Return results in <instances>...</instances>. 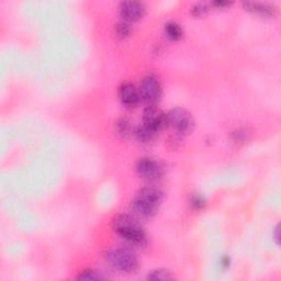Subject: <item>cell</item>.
<instances>
[{
    "mask_svg": "<svg viewBox=\"0 0 281 281\" xmlns=\"http://www.w3.org/2000/svg\"><path fill=\"white\" fill-rule=\"evenodd\" d=\"M163 199L164 195L159 189L154 187H145L135 195L131 207L137 214L148 217L157 212Z\"/></svg>",
    "mask_w": 281,
    "mask_h": 281,
    "instance_id": "obj_1",
    "label": "cell"
},
{
    "mask_svg": "<svg viewBox=\"0 0 281 281\" xmlns=\"http://www.w3.org/2000/svg\"><path fill=\"white\" fill-rule=\"evenodd\" d=\"M113 230L124 241L133 245H144L146 242V234L143 227L129 215L121 214L113 218Z\"/></svg>",
    "mask_w": 281,
    "mask_h": 281,
    "instance_id": "obj_2",
    "label": "cell"
},
{
    "mask_svg": "<svg viewBox=\"0 0 281 281\" xmlns=\"http://www.w3.org/2000/svg\"><path fill=\"white\" fill-rule=\"evenodd\" d=\"M105 258L110 266L121 273H133L139 266L137 256L127 248L109 249Z\"/></svg>",
    "mask_w": 281,
    "mask_h": 281,
    "instance_id": "obj_3",
    "label": "cell"
},
{
    "mask_svg": "<svg viewBox=\"0 0 281 281\" xmlns=\"http://www.w3.org/2000/svg\"><path fill=\"white\" fill-rule=\"evenodd\" d=\"M166 119H167V124L180 134H189L195 128L194 117L184 108L171 109L166 114Z\"/></svg>",
    "mask_w": 281,
    "mask_h": 281,
    "instance_id": "obj_4",
    "label": "cell"
},
{
    "mask_svg": "<svg viewBox=\"0 0 281 281\" xmlns=\"http://www.w3.org/2000/svg\"><path fill=\"white\" fill-rule=\"evenodd\" d=\"M140 96L149 106H154L162 97V86L158 78L154 75H148L144 78L140 86Z\"/></svg>",
    "mask_w": 281,
    "mask_h": 281,
    "instance_id": "obj_5",
    "label": "cell"
},
{
    "mask_svg": "<svg viewBox=\"0 0 281 281\" xmlns=\"http://www.w3.org/2000/svg\"><path fill=\"white\" fill-rule=\"evenodd\" d=\"M135 169H137V173L140 178H144L146 180L159 179L164 174L163 166L157 160L149 157H143L139 159L137 166H135Z\"/></svg>",
    "mask_w": 281,
    "mask_h": 281,
    "instance_id": "obj_6",
    "label": "cell"
},
{
    "mask_svg": "<svg viewBox=\"0 0 281 281\" xmlns=\"http://www.w3.org/2000/svg\"><path fill=\"white\" fill-rule=\"evenodd\" d=\"M143 124L155 133H157L167 124V119H166V114L162 110L155 108L154 106H149L144 111Z\"/></svg>",
    "mask_w": 281,
    "mask_h": 281,
    "instance_id": "obj_7",
    "label": "cell"
},
{
    "mask_svg": "<svg viewBox=\"0 0 281 281\" xmlns=\"http://www.w3.org/2000/svg\"><path fill=\"white\" fill-rule=\"evenodd\" d=\"M120 14L126 22H137L145 14V6L139 1H124L120 4Z\"/></svg>",
    "mask_w": 281,
    "mask_h": 281,
    "instance_id": "obj_8",
    "label": "cell"
},
{
    "mask_svg": "<svg viewBox=\"0 0 281 281\" xmlns=\"http://www.w3.org/2000/svg\"><path fill=\"white\" fill-rule=\"evenodd\" d=\"M119 98L123 106L132 108L138 105L140 96V91L133 84H131V82H124L119 88Z\"/></svg>",
    "mask_w": 281,
    "mask_h": 281,
    "instance_id": "obj_9",
    "label": "cell"
},
{
    "mask_svg": "<svg viewBox=\"0 0 281 281\" xmlns=\"http://www.w3.org/2000/svg\"><path fill=\"white\" fill-rule=\"evenodd\" d=\"M244 8L249 12H252L254 14H258L260 17H265V18L275 17L276 14V9L267 3L246 2L244 3Z\"/></svg>",
    "mask_w": 281,
    "mask_h": 281,
    "instance_id": "obj_10",
    "label": "cell"
},
{
    "mask_svg": "<svg viewBox=\"0 0 281 281\" xmlns=\"http://www.w3.org/2000/svg\"><path fill=\"white\" fill-rule=\"evenodd\" d=\"M165 33L167 38L173 41H178L183 38V29L176 22H168L165 25Z\"/></svg>",
    "mask_w": 281,
    "mask_h": 281,
    "instance_id": "obj_11",
    "label": "cell"
},
{
    "mask_svg": "<svg viewBox=\"0 0 281 281\" xmlns=\"http://www.w3.org/2000/svg\"><path fill=\"white\" fill-rule=\"evenodd\" d=\"M134 134H135V137L138 138V140H140V142L147 143L149 142V140H152L154 139L156 133L152 131L150 129H148L147 127H145L143 124L142 127H139L137 130H135Z\"/></svg>",
    "mask_w": 281,
    "mask_h": 281,
    "instance_id": "obj_12",
    "label": "cell"
},
{
    "mask_svg": "<svg viewBox=\"0 0 281 281\" xmlns=\"http://www.w3.org/2000/svg\"><path fill=\"white\" fill-rule=\"evenodd\" d=\"M108 277L105 274L93 269L84 270V272H81L80 275H78L77 277V279L79 280H105Z\"/></svg>",
    "mask_w": 281,
    "mask_h": 281,
    "instance_id": "obj_13",
    "label": "cell"
},
{
    "mask_svg": "<svg viewBox=\"0 0 281 281\" xmlns=\"http://www.w3.org/2000/svg\"><path fill=\"white\" fill-rule=\"evenodd\" d=\"M147 279L148 280H173L175 279V277L171 275L170 272L165 269H157V270H153L147 275Z\"/></svg>",
    "mask_w": 281,
    "mask_h": 281,
    "instance_id": "obj_14",
    "label": "cell"
},
{
    "mask_svg": "<svg viewBox=\"0 0 281 281\" xmlns=\"http://www.w3.org/2000/svg\"><path fill=\"white\" fill-rule=\"evenodd\" d=\"M190 206L192 209L197 210V211H200L201 209H204L206 206V200H205L204 196L198 195V194L192 195L191 199H190Z\"/></svg>",
    "mask_w": 281,
    "mask_h": 281,
    "instance_id": "obj_15",
    "label": "cell"
},
{
    "mask_svg": "<svg viewBox=\"0 0 281 281\" xmlns=\"http://www.w3.org/2000/svg\"><path fill=\"white\" fill-rule=\"evenodd\" d=\"M209 6L207 3H196L191 7V13L195 17H204L207 14V12L209 11Z\"/></svg>",
    "mask_w": 281,
    "mask_h": 281,
    "instance_id": "obj_16",
    "label": "cell"
},
{
    "mask_svg": "<svg viewBox=\"0 0 281 281\" xmlns=\"http://www.w3.org/2000/svg\"><path fill=\"white\" fill-rule=\"evenodd\" d=\"M131 33V28H130V24L128 22H120L117 25V34L120 38H127Z\"/></svg>",
    "mask_w": 281,
    "mask_h": 281,
    "instance_id": "obj_17",
    "label": "cell"
},
{
    "mask_svg": "<svg viewBox=\"0 0 281 281\" xmlns=\"http://www.w3.org/2000/svg\"><path fill=\"white\" fill-rule=\"evenodd\" d=\"M232 4V2H227V1H215L212 2L211 6H214L216 8H225V7H230Z\"/></svg>",
    "mask_w": 281,
    "mask_h": 281,
    "instance_id": "obj_18",
    "label": "cell"
},
{
    "mask_svg": "<svg viewBox=\"0 0 281 281\" xmlns=\"http://www.w3.org/2000/svg\"><path fill=\"white\" fill-rule=\"evenodd\" d=\"M221 265L222 266H224V267H228L230 266V259H228L227 257H224V258H222V260H221Z\"/></svg>",
    "mask_w": 281,
    "mask_h": 281,
    "instance_id": "obj_19",
    "label": "cell"
},
{
    "mask_svg": "<svg viewBox=\"0 0 281 281\" xmlns=\"http://www.w3.org/2000/svg\"><path fill=\"white\" fill-rule=\"evenodd\" d=\"M275 239H276V243H279V226L276 227L275 230Z\"/></svg>",
    "mask_w": 281,
    "mask_h": 281,
    "instance_id": "obj_20",
    "label": "cell"
}]
</instances>
